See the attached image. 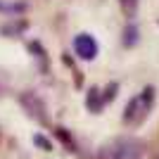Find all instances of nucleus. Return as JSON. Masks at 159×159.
I'll return each mask as SVG.
<instances>
[{"mask_svg": "<svg viewBox=\"0 0 159 159\" xmlns=\"http://www.w3.org/2000/svg\"><path fill=\"white\" fill-rule=\"evenodd\" d=\"M121 10H124V17H128V19H133L135 14H138V5L140 0H119Z\"/></svg>", "mask_w": 159, "mask_h": 159, "instance_id": "7", "label": "nucleus"}, {"mask_svg": "<svg viewBox=\"0 0 159 159\" xmlns=\"http://www.w3.org/2000/svg\"><path fill=\"white\" fill-rule=\"evenodd\" d=\"M140 38V31L135 24H128L126 29H124V33H121V43H124V48H133L135 43H138Z\"/></svg>", "mask_w": 159, "mask_h": 159, "instance_id": "5", "label": "nucleus"}, {"mask_svg": "<svg viewBox=\"0 0 159 159\" xmlns=\"http://www.w3.org/2000/svg\"><path fill=\"white\" fill-rule=\"evenodd\" d=\"M116 90H119V83H109V86L105 88V93H102V98H105V105H109V102L116 98Z\"/></svg>", "mask_w": 159, "mask_h": 159, "instance_id": "8", "label": "nucleus"}, {"mask_svg": "<svg viewBox=\"0 0 159 159\" xmlns=\"http://www.w3.org/2000/svg\"><path fill=\"white\" fill-rule=\"evenodd\" d=\"M55 135H57V138L62 140V145H64L66 150H69V152H76V143H74V138H71V135H69V133H66L62 126H57V128H55Z\"/></svg>", "mask_w": 159, "mask_h": 159, "instance_id": "6", "label": "nucleus"}, {"mask_svg": "<svg viewBox=\"0 0 159 159\" xmlns=\"http://www.w3.org/2000/svg\"><path fill=\"white\" fill-rule=\"evenodd\" d=\"M152 107H154V86H145L138 95H133V98L128 100L121 119H124V124H126L128 128H138L147 121Z\"/></svg>", "mask_w": 159, "mask_h": 159, "instance_id": "1", "label": "nucleus"}, {"mask_svg": "<svg viewBox=\"0 0 159 159\" xmlns=\"http://www.w3.org/2000/svg\"><path fill=\"white\" fill-rule=\"evenodd\" d=\"M102 159H143L145 157V143L131 135H121L102 145L100 150Z\"/></svg>", "mask_w": 159, "mask_h": 159, "instance_id": "2", "label": "nucleus"}, {"mask_svg": "<svg viewBox=\"0 0 159 159\" xmlns=\"http://www.w3.org/2000/svg\"><path fill=\"white\" fill-rule=\"evenodd\" d=\"M33 143H36V145H38L40 150H48V152L52 150V143H50V140H48L45 135H40V133H36V135H33Z\"/></svg>", "mask_w": 159, "mask_h": 159, "instance_id": "9", "label": "nucleus"}, {"mask_svg": "<svg viewBox=\"0 0 159 159\" xmlns=\"http://www.w3.org/2000/svg\"><path fill=\"white\" fill-rule=\"evenodd\" d=\"M74 52L79 60H86V62H93L98 57V40L90 36V33H79L74 38Z\"/></svg>", "mask_w": 159, "mask_h": 159, "instance_id": "3", "label": "nucleus"}, {"mask_svg": "<svg viewBox=\"0 0 159 159\" xmlns=\"http://www.w3.org/2000/svg\"><path fill=\"white\" fill-rule=\"evenodd\" d=\"M86 107L90 109L93 114H98L102 107H105V98H102V93H100V88H88V93H86Z\"/></svg>", "mask_w": 159, "mask_h": 159, "instance_id": "4", "label": "nucleus"}]
</instances>
